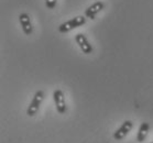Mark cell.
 <instances>
[{
  "instance_id": "5",
  "label": "cell",
  "mask_w": 153,
  "mask_h": 143,
  "mask_svg": "<svg viewBox=\"0 0 153 143\" xmlns=\"http://www.w3.org/2000/svg\"><path fill=\"white\" fill-rule=\"evenodd\" d=\"M75 41L78 44L79 49L83 51L84 54H91L93 53V46L91 45V43L88 42V40L83 33H78L75 36Z\"/></svg>"
},
{
  "instance_id": "4",
  "label": "cell",
  "mask_w": 153,
  "mask_h": 143,
  "mask_svg": "<svg viewBox=\"0 0 153 143\" xmlns=\"http://www.w3.org/2000/svg\"><path fill=\"white\" fill-rule=\"evenodd\" d=\"M132 127H133L132 121H130V120H126L121 126L119 127L118 129L114 132V139L117 140V141L122 140L129 132H130V131H131Z\"/></svg>"
},
{
  "instance_id": "8",
  "label": "cell",
  "mask_w": 153,
  "mask_h": 143,
  "mask_svg": "<svg viewBox=\"0 0 153 143\" xmlns=\"http://www.w3.org/2000/svg\"><path fill=\"white\" fill-rule=\"evenodd\" d=\"M149 130H150V124L148 122H142L141 124H140V128H139V131H138V134H137V141L138 142H143V141H146V136H148V133H149Z\"/></svg>"
},
{
  "instance_id": "10",
  "label": "cell",
  "mask_w": 153,
  "mask_h": 143,
  "mask_svg": "<svg viewBox=\"0 0 153 143\" xmlns=\"http://www.w3.org/2000/svg\"><path fill=\"white\" fill-rule=\"evenodd\" d=\"M151 143H153V142H151Z\"/></svg>"
},
{
  "instance_id": "3",
  "label": "cell",
  "mask_w": 153,
  "mask_h": 143,
  "mask_svg": "<svg viewBox=\"0 0 153 143\" xmlns=\"http://www.w3.org/2000/svg\"><path fill=\"white\" fill-rule=\"evenodd\" d=\"M53 99H54V102H55L56 106V110L59 113L63 115L67 111V107L66 104H65V98H64V94L61 89H56L53 93Z\"/></svg>"
},
{
  "instance_id": "9",
  "label": "cell",
  "mask_w": 153,
  "mask_h": 143,
  "mask_svg": "<svg viewBox=\"0 0 153 143\" xmlns=\"http://www.w3.org/2000/svg\"><path fill=\"white\" fill-rule=\"evenodd\" d=\"M45 4L48 9H54L56 4V0H45Z\"/></svg>"
},
{
  "instance_id": "1",
  "label": "cell",
  "mask_w": 153,
  "mask_h": 143,
  "mask_svg": "<svg viewBox=\"0 0 153 143\" xmlns=\"http://www.w3.org/2000/svg\"><path fill=\"white\" fill-rule=\"evenodd\" d=\"M85 22H86V18L83 17V16H78V17H75L74 19H71L68 21L62 23L59 27V31L61 33H66V32H70L73 29L85 24Z\"/></svg>"
},
{
  "instance_id": "7",
  "label": "cell",
  "mask_w": 153,
  "mask_h": 143,
  "mask_svg": "<svg viewBox=\"0 0 153 143\" xmlns=\"http://www.w3.org/2000/svg\"><path fill=\"white\" fill-rule=\"evenodd\" d=\"M102 9H104V4L101 1H97V2H95V4H93L91 6L87 8L86 11H85V17L93 20V19H95L96 14L98 12H100Z\"/></svg>"
},
{
  "instance_id": "6",
  "label": "cell",
  "mask_w": 153,
  "mask_h": 143,
  "mask_svg": "<svg viewBox=\"0 0 153 143\" xmlns=\"http://www.w3.org/2000/svg\"><path fill=\"white\" fill-rule=\"evenodd\" d=\"M19 21H20V24H21V27H22V31L25 32V35L31 34L32 31H33V28H32L29 14L21 13L20 16H19Z\"/></svg>"
},
{
  "instance_id": "2",
  "label": "cell",
  "mask_w": 153,
  "mask_h": 143,
  "mask_svg": "<svg viewBox=\"0 0 153 143\" xmlns=\"http://www.w3.org/2000/svg\"><path fill=\"white\" fill-rule=\"evenodd\" d=\"M43 99H44V93L42 90H38L34 94V97H33L32 101L30 102V106L27 109V115L29 117H33V116L36 115Z\"/></svg>"
}]
</instances>
